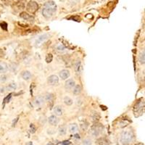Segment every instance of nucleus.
I'll return each mask as SVG.
<instances>
[{
  "label": "nucleus",
  "mask_w": 145,
  "mask_h": 145,
  "mask_svg": "<svg viewBox=\"0 0 145 145\" xmlns=\"http://www.w3.org/2000/svg\"><path fill=\"white\" fill-rule=\"evenodd\" d=\"M4 56H5V52L2 50H0V57H2Z\"/></svg>",
  "instance_id": "obj_36"
},
{
  "label": "nucleus",
  "mask_w": 145,
  "mask_h": 145,
  "mask_svg": "<svg viewBox=\"0 0 145 145\" xmlns=\"http://www.w3.org/2000/svg\"><path fill=\"white\" fill-rule=\"evenodd\" d=\"M81 61L80 60H78L76 64H75V70L77 72H80V70H81Z\"/></svg>",
  "instance_id": "obj_23"
},
{
  "label": "nucleus",
  "mask_w": 145,
  "mask_h": 145,
  "mask_svg": "<svg viewBox=\"0 0 145 145\" xmlns=\"http://www.w3.org/2000/svg\"><path fill=\"white\" fill-rule=\"evenodd\" d=\"M7 80V77L5 75H2L1 76H0V82L5 83Z\"/></svg>",
  "instance_id": "obj_30"
},
{
  "label": "nucleus",
  "mask_w": 145,
  "mask_h": 145,
  "mask_svg": "<svg viewBox=\"0 0 145 145\" xmlns=\"http://www.w3.org/2000/svg\"><path fill=\"white\" fill-rule=\"evenodd\" d=\"M35 131H36V128H35V126H34L33 124H31V133L33 134Z\"/></svg>",
  "instance_id": "obj_33"
},
{
  "label": "nucleus",
  "mask_w": 145,
  "mask_h": 145,
  "mask_svg": "<svg viewBox=\"0 0 145 145\" xmlns=\"http://www.w3.org/2000/svg\"><path fill=\"white\" fill-rule=\"evenodd\" d=\"M75 86H76V83H75V81L73 79H68V80H67L66 82H65V87L67 90L72 89Z\"/></svg>",
  "instance_id": "obj_7"
},
{
  "label": "nucleus",
  "mask_w": 145,
  "mask_h": 145,
  "mask_svg": "<svg viewBox=\"0 0 145 145\" xmlns=\"http://www.w3.org/2000/svg\"><path fill=\"white\" fill-rule=\"evenodd\" d=\"M91 117H92L93 121H94V122H95V121H97V120L100 119V115L98 114V112H94L92 114Z\"/></svg>",
  "instance_id": "obj_24"
},
{
  "label": "nucleus",
  "mask_w": 145,
  "mask_h": 145,
  "mask_svg": "<svg viewBox=\"0 0 145 145\" xmlns=\"http://www.w3.org/2000/svg\"><path fill=\"white\" fill-rule=\"evenodd\" d=\"M20 16L24 19L25 20H28V21H31V22H33L34 20V18L33 17H32L31 15H30L29 14H28L27 12H22L20 14Z\"/></svg>",
  "instance_id": "obj_10"
},
{
  "label": "nucleus",
  "mask_w": 145,
  "mask_h": 145,
  "mask_svg": "<svg viewBox=\"0 0 145 145\" xmlns=\"http://www.w3.org/2000/svg\"><path fill=\"white\" fill-rule=\"evenodd\" d=\"M17 89V84L15 83H11L10 84H9L7 87L6 89L7 91H14Z\"/></svg>",
  "instance_id": "obj_20"
},
{
  "label": "nucleus",
  "mask_w": 145,
  "mask_h": 145,
  "mask_svg": "<svg viewBox=\"0 0 145 145\" xmlns=\"http://www.w3.org/2000/svg\"><path fill=\"white\" fill-rule=\"evenodd\" d=\"M96 144L97 145H110L109 142L107 140H106L105 139H100L96 141Z\"/></svg>",
  "instance_id": "obj_18"
},
{
  "label": "nucleus",
  "mask_w": 145,
  "mask_h": 145,
  "mask_svg": "<svg viewBox=\"0 0 145 145\" xmlns=\"http://www.w3.org/2000/svg\"><path fill=\"white\" fill-rule=\"evenodd\" d=\"M83 145H91L92 144V142H91V140L89 139H86L83 141L82 142Z\"/></svg>",
  "instance_id": "obj_27"
},
{
  "label": "nucleus",
  "mask_w": 145,
  "mask_h": 145,
  "mask_svg": "<svg viewBox=\"0 0 145 145\" xmlns=\"http://www.w3.org/2000/svg\"><path fill=\"white\" fill-rule=\"evenodd\" d=\"M75 137H76V139H80V136H79L78 134H76V135H75Z\"/></svg>",
  "instance_id": "obj_37"
},
{
  "label": "nucleus",
  "mask_w": 145,
  "mask_h": 145,
  "mask_svg": "<svg viewBox=\"0 0 145 145\" xmlns=\"http://www.w3.org/2000/svg\"><path fill=\"white\" fill-rule=\"evenodd\" d=\"M18 117H17V118H15V120H13V122H12V126H15V125H16V123H17V120H18Z\"/></svg>",
  "instance_id": "obj_35"
},
{
  "label": "nucleus",
  "mask_w": 145,
  "mask_h": 145,
  "mask_svg": "<svg viewBox=\"0 0 145 145\" xmlns=\"http://www.w3.org/2000/svg\"><path fill=\"white\" fill-rule=\"evenodd\" d=\"M8 70V65L5 62H0V73L6 72Z\"/></svg>",
  "instance_id": "obj_13"
},
{
  "label": "nucleus",
  "mask_w": 145,
  "mask_h": 145,
  "mask_svg": "<svg viewBox=\"0 0 145 145\" xmlns=\"http://www.w3.org/2000/svg\"><path fill=\"white\" fill-rule=\"evenodd\" d=\"M144 111V100H141L136 104V105L134 108L135 117L141 116V115H143Z\"/></svg>",
  "instance_id": "obj_3"
},
{
  "label": "nucleus",
  "mask_w": 145,
  "mask_h": 145,
  "mask_svg": "<svg viewBox=\"0 0 145 145\" xmlns=\"http://www.w3.org/2000/svg\"><path fill=\"white\" fill-rule=\"evenodd\" d=\"M58 82H59V78L57 76L52 75L48 78V83H49L50 85H52V86L56 85L58 84Z\"/></svg>",
  "instance_id": "obj_9"
},
{
  "label": "nucleus",
  "mask_w": 145,
  "mask_h": 145,
  "mask_svg": "<svg viewBox=\"0 0 145 145\" xmlns=\"http://www.w3.org/2000/svg\"><path fill=\"white\" fill-rule=\"evenodd\" d=\"M134 139V134L131 130L124 131L120 136V143L123 145H127L130 144Z\"/></svg>",
  "instance_id": "obj_2"
},
{
  "label": "nucleus",
  "mask_w": 145,
  "mask_h": 145,
  "mask_svg": "<svg viewBox=\"0 0 145 145\" xmlns=\"http://www.w3.org/2000/svg\"><path fill=\"white\" fill-rule=\"evenodd\" d=\"M27 10L31 12V13H35L38 9H39V5L38 3L35 1H30L28 5H27Z\"/></svg>",
  "instance_id": "obj_5"
},
{
  "label": "nucleus",
  "mask_w": 145,
  "mask_h": 145,
  "mask_svg": "<svg viewBox=\"0 0 145 145\" xmlns=\"http://www.w3.org/2000/svg\"><path fill=\"white\" fill-rule=\"evenodd\" d=\"M10 68L11 69L12 71H15L16 70V68H17V65L15 64V63H12L11 65H10Z\"/></svg>",
  "instance_id": "obj_32"
},
{
  "label": "nucleus",
  "mask_w": 145,
  "mask_h": 145,
  "mask_svg": "<svg viewBox=\"0 0 145 145\" xmlns=\"http://www.w3.org/2000/svg\"><path fill=\"white\" fill-rule=\"evenodd\" d=\"M54 99V95L52 94H46L44 100L47 102H52Z\"/></svg>",
  "instance_id": "obj_21"
},
{
  "label": "nucleus",
  "mask_w": 145,
  "mask_h": 145,
  "mask_svg": "<svg viewBox=\"0 0 145 145\" xmlns=\"http://www.w3.org/2000/svg\"><path fill=\"white\" fill-rule=\"evenodd\" d=\"M69 130H70V132L72 134H75L78 132V127L77 126V124L76 123H72L69 126Z\"/></svg>",
  "instance_id": "obj_14"
},
{
  "label": "nucleus",
  "mask_w": 145,
  "mask_h": 145,
  "mask_svg": "<svg viewBox=\"0 0 145 145\" xmlns=\"http://www.w3.org/2000/svg\"><path fill=\"white\" fill-rule=\"evenodd\" d=\"M70 144V142L69 141H63V142H62V145H69Z\"/></svg>",
  "instance_id": "obj_34"
},
{
  "label": "nucleus",
  "mask_w": 145,
  "mask_h": 145,
  "mask_svg": "<svg viewBox=\"0 0 145 145\" xmlns=\"http://www.w3.org/2000/svg\"><path fill=\"white\" fill-rule=\"evenodd\" d=\"M11 96H12V94H10L7 96V97L5 98V100H4V104L10 101V98H11Z\"/></svg>",
  "instance_id": "obj_31"
},
{
  "label": "nucleus",
  "mask_w": 145,
  "mask_h": 145,
  "mask_svg": "<svg viewBox=\"0 0 145 145\" xmlns=\"http://www.w3.org/2000/svg\"><path fill=\"white\" fill-rule=\"evenodd\" d=\"M59 134L60 135H65L67 133V128L65 126H62L59 128Z\"/></svg>",
  "instance_id": "obj_26"
},
{
  "label": "nucleus",
  "mask_w": 145,
  "mask_h": 145,
  "mask_svg": "<svg viewBox=\"0 0 145 145\" xmlns=\"http://www.w3.org/2000/svg\"><path fill=\"white\" fill-rule=\"evenodd\" d=\"M49 123L52 126H56L59 123V120L56 115H52L49 117Z\"/></svg>",
  "instance_id": "obj_11"
},
{
  "label": "nucleus",
  "mask_w": 145,
  "mask_h": 145,
  "mask_svg": "<svg viewBox=\"0 0 145 145\" xmlns=\"http://www.w3.org/2000/svg\"><path fill=\"white\" fill-rule=\"evenodd\" d=\"M22 78L24 80L28 81V80H30L31 78V73L29 71H28V70L23 71V72H22Z\"/></svg>",
  "instance_id": "obj_15"
},
{
  "label": "nucleus",
  "mask_w": 145,
  "mask_h": 145,
  "mask_svg": "<svg viewBox=\"0 0 145 145\" xmlns=\"http://www.w3.org/2000/svg\"><path fill=\"white\" fill-rule=\"evenodd\" d=\"M56 4L53 1H48L44 5V7L42 9V15L46 18H50L56 12Z\"/></svg>",
  "instance_id": "obj_1"
},
{
  "label": "nucleus",
  "mask_w": 145,
  "mask_h": 145,
  "mask_svg": "<svg viewBox=\"0 0 145 145\" xmlns=\"http://www.w3.org/2000/svg\"><path fill=\"white\" fill-rule=\"evenodd\" d=\"M70 76V72L67 70H62L60 72V76L62 80L67 79Z\"/></svg>",
  "instance_id": "obj_12"
},
{
  "label": "nucleus",
  "mask_w": 145,
  "mask_h": 145,
  "mask_svg": "<svg viewBox=\"0 0 145 145\" xmlns=\"http://www.w3.org/2000/svg\"><path fill=\"white\" fill-rule=\"evenodd\" d=\"M53 60V55L52 54H47L46 56V62L47 63H50Z\"/></svg>",
  "instance_id": "obj_25"
},
{
  "label": "nucleus",
  "mask_w": 145,
  "mask_h": 145,
  "mask_svg": "<svg viewBox=\"0 0 145 145\" xmlns=\"http://www.w3.org/2000/svg\"><path fill=\"white\" fill-rule=\"evenodd\" d=\"M44 98L42 96H36L33 101V103H34L35 106H36V107H39V106L42 105L44 104Z\"/></svg>",
  "instance_id": "obj_8"
},
{
  "label": "nucleus",
  "mask_w": 145,
  "mask_h": 145,
  "mask_svg": "<svg viewBox=\"0 0 145 145\" xmlns=\"http://www.w3.org/2000/svg\"><path fill=\"white\" fill-rule=\"evenodd\" d=\"M54 113L55 114V115L61 116L62 115V113H63L62 107H60V106H56V107H55V108H54Z\"/></svg>",
  "instance_id": "obj_16"
},
{
  "label": "nucleus",
  "mask_w": 145,
  "mask_h": 145,
  "mask_svg": "<svg viewBox=\"0 0 145 145\" xmlns=\"http://www.w3.org/2000/svg\"><path fill=\"white\" fill-rule=\"evenodd\" d=\"M102 131H103V126H102V124L96 123L91 128V135L93 137L98 136L99 135H100L102 134Z\"/></svg>",
  "instance_id": "obj_4"
},
{
  "label": "nucleus",
  "mask_w": 145,
  "mask_h": 145,
  "mask_svg": "<svg viewBox=\"0 0 145 145\" xmlns=\"http://www.w3.org/2000/svg\"><path fill=\"white\" fill-rule=\"evenodd\" d=\"M139 61L140 62L141 64L144 65L145 63V52L144 50H143L139 56Z\"/></svg>",
  "instance_id": "obj_17"
},
{
  "label": "nucleus",
  "mask_w": 145,
  "mask_h": 145,
  "mask_svg": "<svg viewBox=\"0 0 145 145\" xmlns=\"http://www.w3.org/2000/svg\"><path fill=\"white\" fill-rule=\"evenodd\" d=\"M136 145H144V144H141V143H140V144H137Z\"/></svg>",
  "instance_id": "obj_39"
},
{
  "label": "nucleus",
  "mask_w": 145,
  "mask_h": 145,
  "mask_svg": "<svg viewBox=\"0 0 145 145\" xmlns=\"http://www.w3.org/2000/svg\"><path fill=\"white\" fill-rule=\"evenodd\" d=\"M81 86L80 85L75 86L73 89V94L75 95H78L81 94Z\"/></svg>",
  "instance_id": "obj_19"
},
{
  "label": "nucleus",
  "mask_w": 145,
  "mask_h": 145,
  "mask_svg": "<svg viewBox=\"0 0 145 145\" xmlns=\"http://www.w3.org/2000/svg\"><path fill=\"white\" fill-rule=\"evenodd\" d=\"M57 50L58 51H60V52H63V51H65V50H66V48H65V46H64L62 44H59V45H57Z\"/></svg>",
  "instance_id": "obj_28"
},
{
  "label": "nucleus",
  "mask_w": 145,
  "mask_h": 145,
  "mask_svg": "<svg viewBox=\"0 0 145 145\" xmlns=\"http://www.w3.org/2000/svg\"><path fill=\"white\" fill-rule=\"evenodd\" d=\"M64 102L66 105L70 106L72 104V100L70 97H68V96H65V97L64 98Z\"/></svg>",
  "instance_id": "obj_22"
},
{
  "label": "nucleus",
  "mask_w": 145,
  "mask_h": 145,
  "mask_svg": "<svg viewBox=\"0 0 145 145\" xmlns=\"http://www.w3.org/2000/svg\"><path fill=\"white\" fill-rule=\"evenodd\" d=\"M0 26H1V27H2V28L3 30H5V31L7 30V22H0Z\"/></svg>",
  "instance_id": "obj_29"
},
{
  "label": "nucleus",
  "mask_w": 145,
  "mask_h": 145,
  "mask_svg": "<svg viewBox=\"0 0 145 145\" xmlns=\"http://www.w3.org/2000/svg\"><path fill=\"white\" fill-rule=\"evenodd\" d=\"M50 37V35L48 33H44L41 36H40L36 41V45H40L41 44H42L43 42H44L46 39H48V38Z\"/></svg>",
  "instance_id": "obj_6"
},
{
  "label": "nucleus",
  "mask_w": 145,
  "mask_h": 145,
  "mask_svg": "<svg viewBox=\"0 0 145 145\" xmlns=\"http://www.w3.org/2000/svg\"><path fill=\"white\" fill-rule=\"evenodd\" d=\"M47 145H52V144H51V143H50V144H47Z\"/></svg>",
  "instance_id": "obj_40"
},
{
  "label": "nucleus",
  "mask_w": 145,
  "mask_h": 145,
  "mask_svg": "<svg viewBox=\"0 0 145 145\" xmlns=\"http://www.w3.org/2000/svg\"><path fill=\"white\" fill-rule=\"evenodd\" d=\"M26 145H32V142H31V141H29Z\"/></svg>",
  "instance_id": "obj_38"
}]
</instances>
